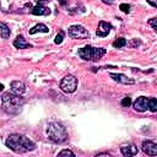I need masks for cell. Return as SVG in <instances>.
I'll return each instance as SVG.
<instances>
[{
    "label": "cell",
    "mask_w": 157,
    "mask_h": 157,
    "mask_svg": "<svg viewBox=\"0 0 157 157\" xmlns=\"http://www.w3.org/2000/svg\"><path fill=\"white\" fill-rule=\"evenodd\" d=\"M6 147H9L15 153H25L28 151H33L36 148V145L33 141H31L28 137L20 135V134H12L10 135L5 141Z\"/></svg>",
    "instance_id": "cell-1"
},
{
    "label": "cell",
    "mask_w": 157,
    "mask_h": 157,
    "mask_svg": "<svg viewBox=\"0 0 157 157\" xmlns=\"http://www.w3.org/2000/svg\"><path fill=\"white\" fill-rule=\"evenodd\" d=\"M25 99L21 97V94H17L15 92H5L1 96V105L2 109L9 114H17L21 110V107L23 105Z\"/></svg>",
    "instance_id": "cell-2"
},
{
    "label": "cell",
    "mask_w": 157,
    "mask_h": 157,
    "mask_svg": "<svg viewBox=\"0 0 157 157\" xmlns=\"http://www.w3.org/2000/svg\"><path fill=\"white\" fill-rule=\"evenodd\" d=\"M47 135L55 144H63V142H65L67 140L66 129L60 123H50V124H48Z\"/></svg>",
    "instance_id": "cell-3"
},
{
    "label": "cell",
    "mask_w": 157,
    "mask_h": 157,
    "mask_svg": "<svg viewBox=\"0 0 157 157\" xmlns=\"http://www.w3.org/2000/svg\"><path fill=\"white\" fill-rule=\"evenodd\" d=\"M107 50L104 48H96L92 45H86L78 49V56L87 61H98L103 55H105Z\"/></svg>",
    "instance_id": "cell-4"
},
{
    "label": "cell",
    "mask_w": 157,
    "mask_h": 157,
    "mask_svg": "<svg viewBox=\"0 0 157 157\" xmlns=\"http://www.w3.org/2000/svg\"><path fill=\"white\" fill-rule=\"evenodd\" d=\"M60 88L65 93H72L77 88V78L74 75H66L60 81Z\"/></svg>",
    "instance_id": "cell-5"
},
{
    "label": "cell",
    "mask_w": 157,
    "mask_h": 157,
    "mask_svg": "<svg viewBox=\"0 0 157 157\" xmlns=\"http://www.w3.org/2000/svg\"><path fill=\"white\" fill-rule=\"evenodd\" d=\"M69 37L74 39H85L90 37V32L80 25H72L69 27Z\"/></svg>",
    "instance_id": "cell-6"
},
{
    "label": "cell",
    "mask_w": 157,
    "mask_h": 157,
    "mask_svg": "<svg viewBox=\"0 0 157 157\" xmlns=\"http://www.w3.org/2000/svg\"><path fill=\"white\" fill-rule=\"evenodd\" d=\"M132 107L136 112L139 113H144L148 109V98L145 97V96H141V97H137L134 103H132Z\"/></svg>",
    "instance_id": "cell-7"
},
{
    "label": "cell",
    "mask_w": 157,
    "mask_h": 157,
    "mask_svg": "<svg viewBox=\"0 0 157 157\" xmlns=\"http://www.w3.org/2000/svg\"><path fill=\"white\" fill-rule=\"evenodd\" d=\"M109 76L115 82H119V83H123V85H134L135 83V80L134 78H130V77H128L124 74H114V72H110Z\"/></svg>",
    "instance_id": "cell-8"
},
{
    "label": "cell",
    "mask_w": 157,
    "mask_h": 157,
    "mask_svg": "<svg viewBox=\"0 0 157 157\" xmlns=\"http://www.w3.org/2000/svg\"><path fill=\"white\" fill-rule=\"evenodd\" d=\"M142 151L147 156H156L157 155V144L146 140L142 142Z\"/></svg>",
    "instance_id": "cell-9"
},
{
    "label": "cell",
    "mask_w": 157,
    "mask_h": 157,
    "mask_svg": "<svg viewBox=\"0 0 157 157\" xmlns=\"http://www.w3.org/2000/svg\"><path fill=\"white\" fill-rule=\"evenodd\" d=\"M110 29H112V25L110 23H108L105 21H101L98 23V28L96 31V34L98 37H105V36H108V33L110 32Z\"/></svg>",
    "instance_id": "cell-10"
},
{
    "label": "cell",
    "mask_w": 157,
    "mask_h": 157,
    "mask_svg": "<svg viewBox=\"0 0 157 157\" xmlns=\"http://www.w3.org/2000/svg\"><path fill=\"white\" fill-rule=\"evenodd\" d=\"M31 13L36 15V16H48V15H50V10H49V7H47L43 4H37L34 7H32Z\"/></svg>",
    "instance_id": "cell-11"
},
{
    "label": "cell",
    "mask_w": 157,
    "mask_h": 157,
    "mask_svg": "<svg viewBox=\"0 0 157 157\" xmlns=\"http://www.w3.org/2000/svg\"><path fill=\"white\" fill-rule=\"evenodd\" d=\"M13 47L17 49H26V48H31L32 44H29L28 42H26V39L23 38V36H17L16 39L13 40Z\"/></svg>",
    "instance_id": "cell-12"
},
{
    "label": "cell",
    "mask_w": 157,
    "mask_h": 157,
    "mask_svg": "<svg viewBox=\"0 0 157 157\" xmlns=\"http://www.w3.org/2000/svg\"><path fill=\"white\" fill-rule=\"evenodd\" d=\"M10 86H11V91L17 93V94H23L26 91V86L21 81H12Z\"/></svg>",
    "instance_id": "cell-13"
},
{
    "label": "cell",
    "mask_w": 157,
    "mask_h": 157,
    "mask_svg": "<svg viewBox=\"0 0 157 157\" xmlns=\"http://www.w3.org/2000/svg\"><path fill=\"white\" fill-rule=\"evenodd\" d=\"M120 151L124 156H135V155H137V147L135 145H124V146H121Z\"/></svg>",
    "instance_id": "cell-14"
},
{
    "label": "cell",
    "mask_w": 157,
    "mask_h": 157,
    "mask_svg": "<svg viewBox=\"0 0 157 157\" xmlns=\"http://www.w3.org/2000/svg\"><path fill=\"white\" fill-rule=\"evenodd\" d=\"M28 32H29V34H34V33H38V32L48 33V32H49V28H48L45 25H43V23H38V25H36L34 27H32Z\"/></svg>",
    "instance_id": "cell-15"
},
{
    "label": "cell",
    "mask_w": 157,
    "mask_h": 157,
    "mask_svg": "<svg viewBox=\"0 0 157 157\" xmlns=\"http://www.w3.org/2000/svg\"><path fill=\"white\" fill-rule=\"evenodd\" d=\"M10 28L6 26V23H4V22H1L0 23V36H1V38H4V39H6V38H9L10 37Z\"/></svg>",
    "instance_id": "cell-16"
},
{
    "label": "cell",
    "mask_w": 157,
    "mask_h": 157,
    "mask_svg": "<svg viewBox=\"0 0 157 157\" xmlns=\"http://www.w3.org/2000/svg\"><path fill=\"white\" fill-rule=\"evenodd\" d=\"M148 110L152 113L157 112V98H153V97L148 98Z\"/></svg>",
    "instance_id": "cell-17"
},
{
    "label": "cell",
    "mask_w": 157,
    "mask_h": 157,
    "mask_svg": "<svg viewBox=\"0 0 157 157\" xmlns=\"http://www.w3.org/2000/svg\"><path fill=\"white\" fill-rule=\"evenodd\" d=\"M125 45H126L125 38H118V39H115V40L113 42V47H114V48H123V47H125Z\"/></svg>",
    "instance_id": "cell-18"
},
{
    "label": "cell",
    "mask_w": 157,
    "mask_h": 157,
    "mask_svg": "<svg viewBox=\"0 0 157 157\" xmlns=\"http://www.w3.org/2000/svg\"><path fill=\"white\" fill-rule=\"evenodd\" d=\"M131 103H132V102H131V98H130V97H124V98L121 99V102H120L121 107H125V108H128Z\"/></svg>",
    "instance_id": "cell-19"
},
{
    "label": "cell",
    "mask_w": 157,
    "mask_h": 157,
    "mask_svg": "<svg viewBox=\"0 0 157 157\" xmlns=\"http://www.w3.org/2000/svg\"><path fill=\"white\" fill-rule=\"evenodd\" d=\"M63 39H64V32H63V31H60V32L56 34V37H55V39H54V42H55V44H60V43L63 42Z\"/></svg>",
    "instance_id": "cell-20"
},
{
    "label": "cell",
    "mask_w": 157,
    "mask_h": 157,
    "mask_svg": "<svg viewBox=\"0 0 157 157\" xmlns=\"http://www.w3.org/2000/svg\"><path fill=\"white\" fill-rule=\"evenodd\" d=\"M148 25L155 29V32L157 33V17H153L151 20H148Z\"/></svg>",
    "instance_id": "cell-21"
},
{
    "label": "cell",
    "mask_w": 157,
    "mask_h": 157,
    "mask_svg": "<svg viewBox=\"0 0 157 157\" xmlns=\"http://www.w3.org/2000/svg\"><path fill=\"white\" fill-rule=\"evenodd\" d=\"M58 156H75V153L71 150H63L58 153Z\"/></svg>",
    "instance_id": "cell-22"
},
{
    "label": "cell",
    "mask_w": 157,
    "mask_h": 157,
    "mask_svg": "<svg viewBox=\"0 0 157 157\" xmlns=\"http://www.w3.org/2000/svg\"><path fill=\"white\" fill-rule=\"evenodd\" d=\"M119 9L123 11V12H125V13H128L129 11H130V5H128V4H120V6H119Z\"/></svg>",
    "instance_id": "cell-23"
},
{
    "label": "cell",
    "mask_w": 157,
    "mask_h": 157,
    "mask_svg": "<svg viewBox=\"0 0 157 157\" xmlns=\"http://www.w3.org/2000/svg\"><path fill=\"white\" fill-rule=\"evenodd\" d=\"M146 1H147L150 5H152L153 7H156V9H157V0H146Z\"/></svg>",
    "instance_id": "cell-24"
},
{
    "label": "cell",
    "mask_w": 157,
    "mask_h": 157,
    "mask_svg": "<svg viewBox=\"0 0 157 157\" xmlns=\"http://www.w3.org/2000/svg\"><path fill=\"white\" fill-rule=\"evenodd\" d=\"M137 45H140V40L136 42V39H134L132 43H131V47H137Z\"/></svg>",
    "instance_id": "cell-25"
},
{
    "label": "cell",
    "mask_w": 157,
    "mask_h": 157,
    "mask_svg": "<svg viewBox=\"0 0 157 157\" xmlns=\"http://www.w3.org/2000/svg\"><path fill=\"white\" fill-rule=\"evenodd\" d=\"M48 1H50V0H37V4H45V2H48Z\"/></svg>",
    "instance_id": "cell-26"
},
{
    "label": "cell",
    "mask_w": 157,
    "mask_h": 157,
    "mask_svg": "<svg viewBox=\"0 0 157 157\" xmlns=\"http://www.w3.org/2000/svg\"><path fill=\"white\" fill-rule=\"evenodd\" d=\"M58 1H59V2L61 4V5H64V6L66 5V0H58Z\"/></svg>",
    "instance_id": "cell-27"
},
{
    "label": "cell",
    "mask_w": 157,
    "mask_h": 157,
    "mask_svg": "<svg viewBox=\"0 0 157 157\" xmlns=\"http://www.w3.org/2000/svg\"><path fill=\"white\" fill-rule=\"evenodd\" d=\"M98 156H109V153H98V155H96V157H98Z\"/></svg>",
    "instance_id": "cell-28"
},
{
    "label": "cell",
    "mask_w": 157,
    "mask_h": 157,
    "mask_svg": "<svg viewBox=\"0 0 157 157\" xmlns=\"http://www.w3.org/2000/svg\"><path fill=\"white\" fill-rule=\"evenodd\" d=\"M102 1H103V2H107V4H112L114 0H102Z\"/></svg>",
    "instance_id": "cell-29"
}]
</instances>
